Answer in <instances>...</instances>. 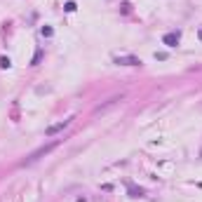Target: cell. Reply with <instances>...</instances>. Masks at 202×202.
I'll list each match as a JSON object with an SVG mask.
<instances>
[{
	"mask_svg": "<svg viewBox=\"0 0 202 202\" xmlns=\"http://www.w3.org/2000/svg\"><path fill=\"white\" fill-rule=\"evenodd\" d=\"M57 146H59V139H54V141H49L47 146H40V148H38V150H33V153L28 155L26 160H24V165H33V162H38V160H40V158H45V155H47V153H52V150L57 148Z\"/></svg>",
	"mask_w": 202,
	"mask_h": 202,
	"instance_id": "6da1fadb",
	"label": "cell"
},
{
	"mask_svg": "<svg viewBox=\"0 0 202 202\" xmlns=\"http://www.w3.org/2000/svg\"><path fill=\"white\" fill-rule=\"evenodd\" d=\"M113 61H115L117 66H141V64H144V61H141L139 57H134V54H125V57H115Z\"/></svg>",
	"mask_w": 202,
	"mask_h": 202,
	"instance_id": "7a4b0ae2",
	"label": "cell"
},
{
	"mask_svg": "<svg viewBox=\"0 0 202 202\" xmlns=\"http://www.w3.org/2000/svg\"><path fill=\"white\" fill-rule=\"evenodd\" d=\"M179 40H181V31H169L162 35V43L167 47H179Z\"/></svg>",
	"mask_w": 202,
	"mask_h": 202,
	"instance_id": "3957f363",
	"label": "cell"
},
{
	"mask_svg": "<svg viewBox=\"0 0 202 202\" xmlns=\"http://www.w3.org/2000/svg\"><path fill=\"white\" fill-rule=\"evenodd\" d=\"M71 120H73V117H68V120H61V122H57V125H49V127L45 129V136H54V134H59L61 129H66V127L71 125Z\"/></svg>",
	"mask_w": 202,
	"mask_h": 202,
	"instance_id": "277c9868",
	"label": "cell"
},
{
	"mask_svg": "<svg viewBox=\"0 0 202 202\" xmlns=\"http://www.w3.org/2000/svg\"><path fill=\"white\" fill-rule=\"evenodd\" d=\"M117 101H122V96H113V99H108L106 103H101V106H96V108H94V113H101V111H106L108 106H115Z\"/></svg>",
	"mask_w": 202,
	"mask_h": 202,
	"instance_id": "5b68a950",
	"label": "cell"
},
{
	"mask_svg": "<svg viewBox=\"0 0 202 202\" xmlns=\"http://www.w3.org/2000/svg\"><path fill=\"white\" fill-rule=\"evenodd\" d=\"M10 66H12L10 57H0V68H10Z\"/></svg>",
	"mask_w": 202,
	"mask_h": 202,
	"instance_id": "8992f818",
	"label": "cell"
},
{
	"mask_svg": "<svg viewBox=\"0 0 202 202\" xmlns=\"http://www.w3.org/2000/svg\"><path fill=\"white\" fill-rule=\"evenodd\" d=\"M64 10H66V12H75V10H78V5H75L73 0H68V2L64 5Z\"/></svg>",
	"mask_w": 202,
	"mask_h": 202,
	"instance_id": "52a82bcc",
	"label": "cell"
},
{
	"mask_svg": "<svg viewBox=\"0 0 202 202\" xmlns=\"http://www.w3.org/2000/svg\"><path fill=\"white\" fill-rule=\"evenodd\" d=\"M40 59H43V49H38L35 52V57H33V61H31V66H35L38 61H40Z\"/></svg>",
	"mask_w": 202,
	"mask_h": 202,
	"instance_id": "ba28073f",
	"label": "cell"
},
{
	"mask_svg": "<svg viewBox=\"0 0 202 202\" xmlns=\"http://www.w3.org/2000/svg\"><path fill=\"white\" fill-rule=\"evenodd\" d=\"M40 33H43L45 38H52V33H54V31H52L49 26H43V31H40Z\"/></svg>",
	"mask_w": 202,
	"mask_h": 202,
	"instance_id": "9c48e42d",
	"label": "cell"
},
{
	"mask_svg": "<svg viewBox=\"0 0 202 202\" xmlns=\"http://www.w3.org/2000/svg\"><path fill=\"white\" fill-rule=\"evenodd\" d=\"M155 59H158V61H165L167 54H165V52H155Z\"/></svg>",
	"mask_w": 202,
	"mask_h": 202,
	"instance_id": "30bf717a",
	"label": "cell"
},
{
	"mask_svg": "<svg viewBox=\"0 0 202 202\" xmlns=\"http://www.w3.org/2000/svg\"><path fill=\"white\" fill-rule=\"evenodd\" d=\"M200 38H202V31H200Z\"/></svg>",
	"mask_w": 202,
	"mask_h": 202,
	"instance_id": "8fae6325",
	"label": "cell"
}]
</instances>
